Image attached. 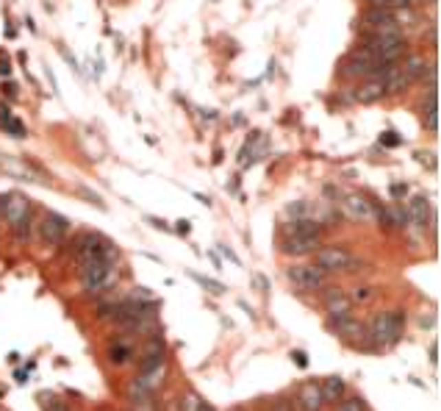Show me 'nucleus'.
I'll return each mask as SVG.
<instances>
[{
	"label": "nucleus",
	"mask_w": 441,
	"mask_h": 411,
	"mask_svg": "<svg viewBox=\"0 0 441 411\" xmlns=\"http://www.w3.org/2000/svg\"><path fill=\"white\" fill-rule=\"evenodd\" d=\"M189 278L192 281H197L205 292H211V295H223L225 292V284H219V281H214V278H208V276H197V272H189Z\"/></svg>",
	"instance_id": "21"
},
{
	"label": "nucleus",
	"mask_w": 441,
	"mask_h": 411,
	"mask_svg": "<svg viewBox=\"0 0 441 411\" xmlns=\"http://www.w3.org/2000/svg\"><path fill=\"white\" fill-rule=\"evenodd\" d=\"M303 212H306V203H303V200H300V203H294V206H289V209H286V214H291L294 220L303 217Z\"/></svg>",
	"instance_id": "31"
},
{
	"label": "nucleus",
	"mask_w": 441,
	"mask_h": 411,
	"mask_svg": "<svg viewBox=\"0 0 441 411\" xmlns=\"http://www.w3.org/2000/svg\"><path fill=\"white\" fill-rule=\"evenodd\" d=\"M405 195H408V186H405V184H392V197H394V200H403Z\"/></svg>",
	"instance_id": "32"
},
{
	"label": "nucleus",
	"mask_w": 441,
	"mask_h": 411,
	"mask_svg": "<svg viewBox=\"0 0 441 411\" xmlns=\"http://www.w3.org/2000/svg\"><path fill=\"white\" fill-rule=\"evenodd\" d=\"M269 411H294V400L291 397H275Z\"/></svg>",
	"instance_id": "28"
},
{
	"label": "nucleus",
	"mask_w": 441,
	"mask_h": 411,
	"mask_svg": "<svg viewBox=\"0 0 441 411\" xmlns=\"http://www.w3.org/2000/svg\"><path fill=\"white\" fill-rule=\"evenodd\" d=\"M131 300H139V303H153L156 298H153V292L147 289V287H136V289L131 292Z\"/></svg>",
	"instance_id": "27"
},
{
	"label": "nucleus",
	"mask_w": 441,
	"mask_h": 411,
	"mask_svg": "<svg viewBox=\"0 0 441 411\" xmlns=\"http://www.w3.org/2000/svg\"><path fill=\"white\" fill-rule=\"evenodd\" d=\"M408 220L416 225V228H427L430 225V220H433V214H430V200L425 197V195H414L411 200H408Z\"/></svg>",
	"instance_id": "12"
},
{
	"label": "nucleus",
	"mask_w": 441,
	"mask_h": 411,
	"mask_svg": "<svg viewBox=\"0 0 441 411\" xmlns=\"http://www.w3.org/2000/svg\"><path fill=\"white\" fill-rule=\"evenodd\" d=\"M3 128H6L12 136H17V140H23V136H25V125H23L20 120H14V117H9V120L3 122Z\"/></svg>",
	"instance_id": "26"
},
{
	"label": "nucleus",
	"mask_w": 441,
	"mask_h": 411,
	"mask_svg": "<svg viewBox=\"0 0 441 411\" xmlns=\"http://www.w3.org/2000/svg\"><path fill=\"white\" fill-rule=\"evenodd\" d=\"M200 400H203V397H200L197 392H186V395L181 397V403H178V408H181V411H197V406H200Z\"/></svg>",
	"instance_id": "25"
},
{
	"label": "nucleus",
	"mask_w": 441,
	"mask_h": 411,
	"mask_svg": "<svg viewBox=\"0 0 441 411\" xmlns=\"http://www.w3.org/2000/svg\"><path fill=\"white\" fill-rule=\"evenodd\" d=\"M319 245H322V236H286L280 250L289 256H308V253H317Z\"/></svg>",
	"instance_id": "11"
},
{
	"label": "nucleus",
	"mask_w": 441,
	"mask_h": 411,
	"mask_svg": "<svg viewBox=\"0 0 441 411\" xmlns=\"http://www.w3.org/2000/svg\"><path fill=\"white\" fill-rule=\"evenodd\" d=\"M347 298L352 300V306H366V303H372L378 298V289L370 287V284H361V287H352L347 292Z\"/></svg>",
	"instance_id": "19"
},
{
	"label": "nucleus",
	"mask_w": 441,
	"mask_h": 411,
	"mask_svg": "<svg viewBox=\"0 0 441 411\" xmlns=\"http://www.w3.org/2000/svg\"><path fill=\"white\" fill-rule=\"evenodd\" d=\"M189 228H192V225H189V220H178V225H175V231H178V234H189Z\"/></svg>",
	"instance_id": "38"
},
{
	"label": "nucleus",
	"mask_w": 441,
	"mask_h": 411,
	"mask_svg": "<svg viewBox=\"0 0 441 411\" xmlns=\"http://www.w3.org/2000/svg\"><path fill=\"white\" fill-rule=\"evenodd\" d=\"M386 95V87H383V78H370L366 84H361L358 89H355V100L358 103H363V106H370V103H378L381 98Z\"/></svg>",
	"instance_id": "14"
},
{
	"label": "nucleus",
	"mask_w": 441,
	"mask_h": 411,
	"mask_svg": "<svg viewBox=\"0 0 441 411\" xmlns=\"http://www.w3.org/2000/svg\"><path fill=\"white\" fill-rule=\"evenodd\" d=\"M297 406L303 408V411H322V395H319V384H314V381H308L303 389H300V395H297Z\"/></svg>",
	"instance_id": "16"
},
{
	"label": "nucleus",
	"mask_w": 441,
	"mask_h": 411,
	"mask_svg": "<svg viewBox=\"0 0 441 411\" xmlns=\"http://www.w3.org/2000/svg\"><path fill=\"white\" fill-rule=\"evenodd\" d=\"M333 411H363V400H361L358 395H355V397H341Z\"/></svg>",
	"instance_id": "24"
},
{
	"label": "nucleus",
	"mask_w": 441,
	"mask_h": 411,
	"mask_svg": "<svg viewBox=\"0 0 441 411\" xmlns=\"http://www.w3.org/2000/svg\"><path fill=\"white\" fill-rule=\"evenodd\" d=\"M427 3H436V0H427Z\"/></svg>",
	"instance_id": "44"
},
{
	"label": "nucleus",
	"mask_w": 441,
	"mask_h": 411,
	"mask_svg": "<svg viewBox=\"0 0 441 411\" xmlns=\"http://www.w3.org/2000/svg\"><path fill=\"white\" fill-rule=\"evenodd\" d=\"M289 356H291V362L297 364L300 370H306V367H308V353H306V351H291Z\"/></svg>",
	"instance_id": "29"
},
{
	"label": "nucleus",
	"mask_w": 441,
	"mask_h": 411,
	"mask_svg": "<svg viewBox=\"0 0 441 411\" xmlns=\"http://www.w3.org/2000/svg\"><path fill=\"white\" fill-rule=\"evenodd\" d=\"M14 381L17 384H28V370H14Z\"/></svg>",
	"instance_id": "36"
},
{
	"label": "nucleus",
	"mask_w": 441,
	"mask_h": 411,
	"mask_svg": "<svg viewBox=\"0 0 441 411\" xmlns=\"http://www.w3.org/2000/svg\"><path fill=\"white\" fill-rule=\"evenodd\" d=\"M81 195H84V197H87L89 203H95V206H100V209H103V200H100V197H98L95 192H87V189H81Z\"/></svg>",
	"instance_id": "33"
},
{
	"label": "nucleus",
	"mask_w": 441,
	"mask_h": 411,
	"mask_svg": "<svg viewBox=\"0 0 441 411\" xmlns=\"http://www.w3.org/2000/svg\"><path fill=\"white\" fill-rule=\"evenodd\" d=\"M72 256H76L78 264L95 261V258H103V261H114V264H117L120 250H117L109 239H103L100 234L89 231V234H81L76 242H72Z\"/></svg>",
	"instance_id": "1"
},
{
	"label": "nucleus",
	"mask_w": 441,
	"mask_h": 411,
	"mask_svg": "<svg viewBox=\"0 0 441 411\" xmlns=\"http://www.w3.org/2000/svg\"><path fill=\"white\" fill-rule=\"evenodd\" d=\"M106 362L111 367H128L131 362H136V345H133L131 339H125V336L114 339L111 345L106 348Z\"/></svg>",
	"instance_id": "9"
},
{
	"label": "nucleus",
	"mask_w": 441,
	"mask_h": 411,
	"mask_svg": "<svg viewBox=\"0 0 441 411\" xmlns=\"http://www.w3.org/2000/svg\"><path fill=\"white\" fill-rule=\"evenodd\" d=\"M78 281L84 292H103L117 281V267L114 261H103V258L84 261L78 269Z\"/></svg>",
	"instance_id": "2"
},
{
	"label": "nucleus",
	"mask_w": 441,
	"mask_h": 411,
	"mask_svg": "<svg viewBox=\"0 0 441 411\" xmlns=\"http://www.w3.org/2000/svg\"><path fill=\"white\" fill-rule=\"evenodd\" d=\"M386 223H389V228H408V212L400 203H392V206H386Z\"/></svg>",
	"instance_id": "20"
},
{
	"label": "nucleus",
	"mask_w": 441,
	"mask_h": 411,
	"mask_svg": "<svg viewBox=\"0 0 441 411\" xmlns=\"http://www.w3.org/2000/svg\"><path fill=\"white\" fill-rule=\"evenodd\" d=\"M28 214H31V200H28L25 195L14 192V195L6 197V203H3V217H6V223H9L12 228H20L23 223H28Z\"/></svg>",
	"instance_id": "7"
},
{
	"label": "nucleus",
	"mask_w": 441,
	"mask_h": 411,
	"mask_svg": "<svg viewBox=\"0 0 441 411\" xmlns=\"http://www.w3.org/2000/svg\"><path fill=\"white\" fill-rule=\"evenodd\" d=\"M197 411H216V408H214V406H211L208 400H200V406H197Z\"/></svg>",
	"instance_id": "40"
},
{
	"label": "nucleus",
	"mask_w": 441,
	"mask_h": 411,
	"mask_svg": "<svg viewBox=\"0 0 441 411\" xmlns=\"http://www.w3.org/2000/svg\"><path fill=\"white\" fill-rule=\"evenodd\" d=\"M39 406H42V411H69V406L61 400V397H56V395H39Z\"/></svg>",
	"instance_id": "22"
},
{
	"label": "nucleus",
	"mask_w": 441,
	"mask_h": 411,
	"mask_svg": "<svg viewBox=\"0 0 441 411\" xmlns=\"http://www.w3.org/2000/svg\"><path fill=\"white\" fill-rule=\"evenodd\" d=\"M325 311H328V320H341V317H350L352 314V300L347 298V292L344 289H339V287H328L325 289Z\"/></svg>",
	"instance_id": "8"
},
{
	"label": "nucleus",
	"mask_w": 441,
	"mask_h": 411,
	"mask_svg": "<svg viewBox=\"0 0 441 411\" xmlns=\"http://www.w3.org/2000/svg\"><path fill=\"white\" fill-rule=\"evenodd\" d=\"M9 73H12L9 58H6V56H0V76H9Z\"/></svg>",
	"instance_id": "35"
},
{
	"label": "nucleus",
	"mask_w": 441,
	"mask_h": 411,
	"mask_svg": "<svg viewBox=\"0 0 441 411\" xmlns=\"http://www.w3.org/2000/svg\"><path fill=\"white\" fill-rule=\"evenodd\" d=\"M344 212H347V217H352L358 223H370L375 209H372V200H366L361 195H347L344 197Z\"/></svg>",
	"instance_id": "13"
},
{
	"label": "nucleus",
	"mask_w": 441,
	"mask_h": 411,
	"mask_svg": "<svg viewBox=\"0 0 441 411\" xmlns=\"http://www.w3.org/2000/svg\"><path fill=\"white\" fill-rule=\"evenodd\" d=\"M328 328L336 331V336H341L347 345L361 348V351H372L370 342H366V325L361 320H352V314L341 317V320H328Z\"/></svg>",
	"instance_id": "5"
},
{
	"label": "nucleus",
	"mask_w": 441,
	"mask_h": 411,
	"mask_svg": "<svg viewBox=\"0 0 441 411\" xmlns=\"http://www.w3.org/2000/svg\"><path fill=\"white\" fill-rule=\"evenodd\" d=\"M0 170L9 173V175H12V178H17V181L45 184V175H42L31 162H25L23 156H0Z\"/></svg>",
	"instance_id": "6"
},
{
	"label": "nucleus",
	"mask_w": 441,
	"mask_h": 411,
	"mask_svg": "<svg viewBox=\"0 0 441 411\" xmlns=\"http://www.w3.org/2000/svg\"><path fill=\"white\" fill-rule=\"evenodd\" d=\"M67 231H69V220H67V217H61V214H56V212H47V214L42 217V236H45V242L61 245L64 236H67Z\"/></svg>",
	"instance_id": "10"
},
{
	"label": "nucleus",
	"mask_w": 441,
	"mask_h": 411,
	"mask_svg": "<svg viewBox=\"0 0 441 411\" xmlns=\"http://www.w3.org/2000/svg\"><path fill=\"white\" fill-rule=\"evenodd\" d=\"M3 89H6V95H9V98H17V87H14V84H6Z\"/></svg>",
	"instance_id": "41"
},
{
	"label": "nucleus",
	"mask_w": 441,
	"mask_h": 411,
	"mask_svg": "<svg viewBox=\"0 0 441 411\" xmlns=\"http://www.w3.org/2000/svg\"><path fill=\"white\" fill-rule=\"evenodd\" d=\"M403 73L414 81V78H419V76H425V61L422 58H416V56H411L405 64H403Z\"/></svg>",
	"instance_id": "23"
},
{
	"label": "nucleus",
	"mask_w": 441,
	"mask_h": 411,
	"mask_svg": "<svg viewBox=\"0 0 441 411\" xmlns=\"http://www.w3.org/2000/svg\"><path fill=\"white\" fill-rule=\"evenodd\" d=\"M167 364V351H156V353H142L139 356V364L136 370L139 373H150V370H159Z\"/></svg>",
	"instance_id": "17"
},
{
	"label": "nucleus",
	"mask_w": 441,
	"mask_h": 411,
	"mask_svg": "<svg viewBox=\"0 0 441 411\" xmlns=\"http://www.w3.org/2000/svg\"><path fill=\"white\" fill-rule=\"evenodd\" d=\"M231 411H247V408H242V406H236V408H231Z\"/></svg>",
	"instance_id": "43"
},
{
	"label": "nucleus",
	"mask_w": 441,
	"mask_h": 411,
	"mask_svg": "<svg viewBox=\"0 0 441 411\" xmlns=\"http://www.w3.org/2000/svg\"><path fill=\"white\" fill-rule=\"evenodd\" d=\"M147 223H150V225H156V228H161V231H170V225H167L164 220H156V217H150Z\"/></svg>",
	"instance_id": "39"
},
{
	"label": "nucleus",
	"mask_w": 441,
	"mask_h": 411,
	"mask_svg": "<svg viewBox=\"0 0 441 411\" xmlns=\"http://www.w3.org/2000/svg\"><path fill=\"white\" fill-rule=\"evenodd\" d=\"M425 128L430 133L438 131V103H436V84L430 87V95H427V106H425Z\"/></svg>",
	"instance_id": "18"
},
{
	"label": "nucleus",
	"mask_w": 441,
	"mask_h": 411,
	"mask_svg": "<svg viewBox=\"0 0 441 411\" xmlns=\"http://www.w3.org/2000/svg\"><path fill=\"white\" fill-rule=\"evenodd\" d=\"M430 362H433V364L438 362V345H433V348H430Z\"/></svg>",
	"instance_id": "42"
},
{
	"label": "nucleus",
	"mask_w": 441,
	"mask_h": 411,
	"mask_svg": "<svg viewBox=\"0 0 441 411\" xmlns=\"http://www.w3.org/2000/svg\"><path fill=\"white\" fill-rule=\"evenodd\" d=\"M319 269H325L328 276L330 272H355L361 269V261L344 250V247H336V245H328V247H319L317 250V261H314Z\"/></svg>",
	"instance_id": "4"
},
{
	"label": "nucleus",
	"mask_w": 441,
	"mask_h": 411,
	"mask_svg": "<svg viewBox=\"0 0 441 411\" xmlns=\"http://www.w3.org/2000/svg\"><path fill=\"white\" fill-rule=\"evenodd\" d=\"M286 278L294 289L300 292H317V289H325L328 284V272L319 269L317 264H291L286 269Z\"/></svg>",
	"instance_id": "3"
},
{
	"label": "nucleus",
	"mask_w": 441,
	"mask_h": 411,
	"mask_svg": "<svg viewBox=\"0 0 441 411\" xmlns=\"http://www.w3.org/2000/svg\"><path fill=\"white\" fill-rule=\"evenodd\" d=\"M9 117H12V111H9V106H6V103H0V125H3V122H6Z\"/></svg>",
	"instance_id": "37"
},
{
	"label": "nucleus",
	"mask_w": 441,
	"mask_h": 411,
	"mask_svg": "<svg viewBox=\"0 0 441 411\" xmlns=\"http://www.w3.org/2000/svg\"><path fill=\"white\" fill-rule=\"evenodd\" d=\"M381 142H383L386 148H397L403 140H400V136H394V131H386V133H381Z\"/></svg>",
	"instance_id": "30"
},
{
	"label": "nucleus",
	"mask_w": 441,
	"mask_h": 411,
	"mask_svg": "<svg viewBox=\"0 0 441 411\" xmlns=\"http://www.w3.org/2000/svg\"><path fill=\"white\" fill-rule=\"evenodd\" d=\"M344 392H347V381H344L341 375H330V378H325V381L319 384L322 403H336V400L344 397Z\"/></svg>",
	"instance_id": "15"
},
{
	"label": "nucleus",
	"mask_w": 441,
	"mask_h": 411,
	"mask_svg": "<svg viewBox=\"0 0 441 411\" xmlns=\"http://www.w3.org/2000/svg\"><path fill=\"white\" fill-rule=\"evenodd\" d=\"M219 250H223V256H228V258H231L234 264H239V256H236V253H234V250H231L228 245H219Z\"/></svg>",
	"instance_id": "34"
}]
</instances>
